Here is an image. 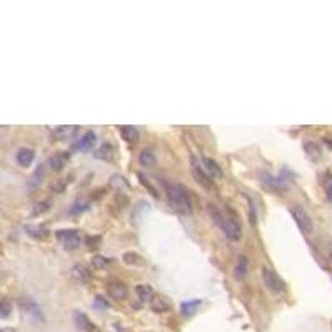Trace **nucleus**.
I'll return each mask as SVG.
<instances>
[{
  "label": "nucleus",
  "instance_id": "f257e3e1",
  "mask_svg": "<svg viewBox=\"0 0 332 332\" xmlns=\"http://www.w3.org/2000/svg\"><path fill=\"white\" fill-rule=\"evenodd\" d=\"M208 211L211 218L215 219V223L218 224L219 228L224 231L228 239L231 241H239L241 236H243V228L237 218L233 215V211L229 208H226V211H221L219 208H216L215 204H208Z\"/></svg>",
  "mask_w": 332,
  "mask_h": 332
},
{
  "label": "nucleus",
  "instance_id": "f03ea898",
  "mask_svg": "<svg viewBox=\"0 0 332 332\" xmlns=\"http://www.w3.org/2000/svg\"><path fill=\"white\" fill-rule=\"evenodd\" d=\"M166 195L170 203L183 215H191L193 213V199L188 188L183 185H168L166 186Z\"/></svg>",
  "mask_w": 332,
  "mask_h": 332
},
{
  "label": "nucleus",
  "instance_id": "7ed1b4c3",
  "mask_svg": "<svg viewBox=\"0 0 332 332\" xmlns=\"http://www.w3.org/2000/svg\"><path fill=\"white\" fill-rule=\"evenodd\" d=\"M262 281H264V286L269 291L274 294H281L286 291V283L281 276L271 267H264L262 269Z\"/></svg>",
  "mask_w": 332,
  "mask_h": 332
},
{
  "label": "nucleus",
  "instance_id": "20e7f679",
  "mask_svg": "<svg viewBox=\"0 0 332 332\" xmlns=\"http://www.w3.org/2000/svg\"><path fill=\"white\" fill-rule=\"evenodd\" d=\"M191 174H193V178H195L196 183L201 188H204V190L209 191L215 188V181H213V178L204 171L203 165L198 161V158H195V156H191Z\"/></svg>",
  "mask_w": 332,
  "mask_h": 332
},
{
  "label": "nucleus",
  "instance_id": "39448f33",
  "mask_svg": "<svg viewBox=\"0 0 332 332\" xmlns=\"http://www.w3.org/2000/svg\"><path fill=\"white\" fill-rule=\"evenodd\" d=\"M291 215L294 218V221H296V224L299 226V229L303 231L304 234H311L312 233V219L309 216V213L303 209L300 206H292L291 208Z\"/></svg>",
  "mask_w": 332,
  "mask_h": 332
},
{
  "label": "nucleus",
  "instance_id": "423d86ee",
  "mask_svg": "<svg viewBox=\"0 0 332 332\" xmlns=\"http://www.w3.org/2000/svg\"><path fill=\"white\" fill-rule=\"evenodd\" d=\"M57 237L64 243V248L68 249V251L77 249L80 246L78 231H75V229H60V231H57Z\"/></svg>",
  "mask_w": 332,
  "mask_h": 332
},
{
  "label": "nucleus",
  "instance_id": "0eeeda50",
  "mask_svg": "<svg viewBox=\"0 0 332 332\" xmlns=\"http://www.w3.org/2000/svg\"><path fill=\"white\" fill-rule=\"evenodd\" d=\"M106 294L115 300H125L128 297V286L122 281H111L106 286Z\"/></svg>",
  "mask_w": 332,
  "mask_h": 332
},
{
  "label": "nucleus",
  "instance_id": "6e6552de",
  "mask_svg": "<svg viewBox=\"0 0 332 332\" xmlns=\"http://www.w3.org/2000/svg\"><path fill=\"white\" fill-rule=\"evenodd\" d=\"M149 306H152V311L156 312V314H163V312H166L168 309L171 308L170 299L161 296V294H155V296L152 297V300H149Z\"/></svg>",
  "mask_w": 332,
  "mask_h": 332
},
{
  "label": "nucleus",
  "instance_id": "1a4fd4ad",
  "mask_svg": "<svg viewBox=\"0 0 332 332\" xmlns=\"http://www.w3.org/2000/svg\"><path fill=\"white\" fill-rule=\"evenodd\" d=\"M68 160H70V156H68L67 152L55 153L53 156H50V160H48V166H50V170H53V171H62V170H64V166L68 163Z\"/></svg>",
  "mask_w": 332,
  "mask_h": 332
},
{
  "label": "nucleus",
  "instance_id": "9d476101",
  "mask_svg": "<svg viewBox=\"0 0 332 332\" xmlns=\"http://www.w3.org/2000/svg\"><path fill=\"white\" fill-rule=\"evenodd\" d=\"M25 233L37 241L47 239L48 237V229L45 226H40V224H27V226H25Z\"/></svg>",
  "mask_w": 332,
  "mask_h": 332
},
{
  "label": "nucleus",
  "instance_id": "9b49d317",
  "mask_svg": "<svg viewBox=\"0 0 332 332\" xmlns=\"http://www.w3.org/2000/svg\"><path fill=\"white\" fill-rule=\"evenodd\" d=\"M203 168H204V171L208 173L211 178H215V179L223 178L221 166H219L213 158H203Z\"/></svg>",
  "mask_w": 332,
  "mask_h": 332
},
{
  "label": "nucleus",
  "instance_id": "f8f14e48",
  "mask_svg": "<svg viewBox=\"0 0 332 332\" xmlns=\"http://www.w3.org/2000/svg\"><path fill=\"white\" fill-rule=\"evenodd\" d=\"M34 160H35V152L34 149H30V148H20L17 152V163L20 166H23V168H27V166H30L34 163Z\"/></svg>",
  "mask_w": 332,
  "mask_h": 332
},
{
  "label": "nucleus",
  "instance_id": "ddd939ff",
  "mask_svg": "<svg viewBox=\"0 0 332 332\" xmlns=\"http://www.w3.org/2000/svg\"><path fill=\"white\" fill-rule=\"evenodd\" d=\"M97 143V135L93 131H86V133L81 136V140H78L77 148L81 149V152H88V149L93 148V145Z\"/></svg>",
  "mask_w": 332,
  "mask_h": 332
},
{
  "label": "nucleus",
  "instance_id": "4468645a",
  "mask_svg": "<svg viewBox=\"0 0 332 332\" xmlns=\"http://www.w3.org/2000/svg\"><path fill=\"white\" fill-rule=\"evenodd\" d=\"M261 181L267 188H271V190H274V191H284L286 190V185L283 183V181L271 176V174H267V173H262L261 174Z\"/></svg>",
  "mask_w": 332,
  "mask_h": 332
},
{
  "label": "nucleus",
  "instance_id": "2eb2a0df",
  "mask_svg": "<svg viewBox=\"0 0 332 332\" xmlns=\"http://www.w3.org/2000/svg\"><path fill=\"white\" fill-rule=\"evenodd\" d=\"M248 266H249V261L244 254H241L239 258H237L236 264H234V278L236 279H244V276L248 274Z\"/></svg>",
  "mask_w": 332,
  "mask_h": 332
},
{
  "label": "nucleus",
  "instance_id": "dca6fc26",
  "mask_svg": "<svg viewBox=\"0 0 332 332\" xmlns=\"http://www.w3.org/2000/svg\"><path fill=\"white\" fill-rule=\"evenodd\" d=\"M138 161H140V165L141 166H145V168H152L155 163H156V156H155V152L152 148H145V149H141V153L140 156H138Z\"/></svg>",
  "mask_w": 332,
  "mask_h": 332
},
{
  "label": "nucleus",
  "instance_id": "f3484780",
  "mask_svg": "<svg viewBox=\"0 0 332 332\" xmlns=\"http://www.w3.org/2000/svg\"><path fill=\"white\" fill-rule=\"evenodd\" d=\"M95 156H97L98 160L111 161V160L115 158V148H113V145H110V143H103V145L97 149Z\"/></svg>",
  "mask_w": 332,
  "mask_h": 332
},
{
  "label": "nucleus",
  "instance_id": "a211bd4d",
  "mask_svg": "<svg viewBox=\"0 0 332 332\" xmlns=\"http://www.w3.org/2000/svg\"><path fill=\"white\" fill-rule=\"evenodd\" d=\"M135 292H136V296H138V299L141 300V303H148V300H152V297L155 296L153 287L149 284H138Z\"/></svg>",
  "mask_w": 332,
  "mask_h": 332
},
{
  "label": "nucleus",
  "instance_id": "6ab92c4d",
  "mask_svg": "<svg viewBox=\"0 0 332 332\" xmlns=\"http://www.w3.org/2000/svg\"><path fill=\"white\" fill-rule=\"evenodd\" d=\"M120 135L127 143H136L140 140V133H138V130L135 127H122Z\"/></svg>",
  "mask_w": 332,
  "mask_h": 332
},
{
  "label": "nucleus",
  "instance_id": "aec40b11",
  "mask_svg": "<svg viewBox=\"0 0 332 332\" xmlns=\"http://www.w3.org/2000/svg\"><path fill=\"white\" fill-rule=\"evenodd\" d=\"M304 149H306V153H308V156L311 160H321L322 158V149L321 146H319V143H314V141H309V143H306L304 145Z\"/></svg>",
  "mask_w": 332,
  "mask_h": 332
},
{
  "label": "nucleus",
  "instance_id": "412c9836",
  "mask_svg": "<svg viewBox=\"0 0 332 332\" xmlns=\"http://www.w3.org/2000/svg\"><path fill=\"white\" fill-rule=\"evenodd\" d=\"M123 261L127 262V264H130V266H141V264H145V259H143V256H140L135 251L125 253L123 254Z\"/></svg>",
  "mask_w": 332,
  "mask_h": 332
},
{
  "label": "nucleus",
  "instance_id": "4be33fe9",
  "mask_svg": "<svg viewBox=\"0 0 332 332\" xmlns=\"http://www.w3.org/2000/svg\"><path fill=\"white\" fill-rule=\"evenodd\" d=\"M199 304H201V300H185V303H181V312H183L185 316H191L193 312H196V309L199 308Z\"/></svg>",
  "mask_w": 332,
  "mask_h": 332
},
{
  "label": "nucleus",
  "instance_id": "5701e85b",
  "mask_svg": "<svg viewBox=\"0 0 332 332\" xmlns=\"http://www.w3.org/2000/svg\"><path fill=\"white\" fill-rule=\"evenodd\" d=\"M73 276L80 281V283H88L90 281V271L81 264H77L73 267Z\"/></svg>",
  "mask_w": 332,
  "mask_h": 332
},
{
  "label": "nucleus",
  "instance_id": "b1692460",
  "mask_svg": "<svg viewBox=\"0 0 332 332\" xmlns=\"http://www.w3.org/2000/svg\"><path fill=\"white\" fill-rule=\"evenodd\" d=\"M90 208L88 201H85V199H77V201L73 203V206L70 208V215H80V213H83Z\"/></svg>",
  "mask_w": 332,
  "mask_h": 332
},
{
  "label": "nucleus",
  "instance_id": "393cba45",
  "mask_svg": "<svg viewBox=\"0 0 332 332\" xmlns=\"http://www.w3.org/2000/svg\"><path fill=\"white\" fill-rule=\"evenodd\" d=\"M50 209V201H47V199H43V201H39L35 206H34V209H32V216H40L43 215V213H47Z\"/></svg>",
  "mask_w": 332,
  "mask_h": 332
},
{
  "label": "nucleus",
  "instance_id": "a878e982",
  "mask_svg": "<svg viewBox=\"0 0 332 332\" xmlns=\"http://www.w3.org/2000/svg\"><path fill=\"white\" fill-rule=\"evenodd\" d=\"M12 314V304L7 299H0V319H7Z\"/></svg>",
  "mask_w": 332,
  "mask_h": 332
},
{
  "label": "nucleus",
  "instance_id": "bb28decb",
  "mask_svg": "<svg viewBox=\"0 0 332 332\" xmlns=\"http://www.w3.org/2000/svg\"><path fill=\"white\" fill-rule=\"evenodd\" d=\"M100 243H102V236H88L86 237V248H88L90 251H95V249L100 246Z\"/></svg>",
  "mask_w": 332,
  "mask_h": 332
},
{
  "label": "nucleus",
  "instance_id": "cd10ccee",
  "mask_svg": "<svg viewBox=\"0 0 332 332\" xmlns=\"http://www.w3.org/2000/svg\"><path fill=\"white\" fill-rule=\"evenodd\" d=\"M108 259L106 258H103V256H95V258L92 259V264H93V267L95 269H103V267H106L108 266Z\"/></svg>",
  "mask_w": 332,
  "mask_h": 332
},
{
  "label": "nucleus",
  "instance_id": "c85d7f7f",
  "mask_svg": "<svg viewBox=\"0 0 332 332\" xmlns=\"http://www.w3.org/2000/svg\"><path fill=\"white\" fill-rule=\"evenodd\" d=\"M324 190H325V195H327V199H330V201H332V176H329L327 179H325Z\"/></svg>",
  "mask_w": 332,
  "mask_h": 332
},
{
  "label": "nucleus",
  "instance_id": "c756f323",
  "mask_svg": "<svg viewBox=\"0 0 332 332\" xmlns=\"http://www.w3.org/2000/svg\"><path fill=\"white\" fill-rule=\"evenodd\" d=\"M72 128H67V127H64V128H58V130H55V135H60V138H65L67 135H70L72 133Z\"/></svg>",
  "mask_w": 332,
  "mask_h": 332
},
{
  "label": "nucleus",
  "instance_id": "7c9ffc66",
  "mask_svg": "<svg viewBox=\"0 0 332 332\" xmlns=\"http://www.w3.org/2000/svg\"><path fill=\"white\" fill-rule=\"evenodd\" d=\"M83 332H102V330H100V329H98L97 325L93 324L92 321H88V322H86L85 327H83Z\"/></svg>",
  "mask_w": 332,
  "mask_h": 332
},
{
  "label": "nucleus",
  "instance_id": "2f4dec72",
  "mask_svg": "<svg viewBox=\"0 0 332 332\" xmlns=\"http://www.w3.org/2000/svg\"><path fill=\"white\" fill-rule=\"evenodd\" d=\"M140 183H143V185H145V186L148 188V190L152 191V195H153V196H156V191H155L153 188H152V185H149L148 181H146V178H145V176H141V174H140Z\"/></svg>",
  "mask_w": 332,
  "mask_h": 332
},
{
  "label": "nucleus",
  "instance_id": "473e14b6",
  "mask_svg": "<svg viewBox=\"0 0 332 332\" xmlns=\"http://www.w3.org/2000/svg\"><path fill=\"white\" fill-rule=\"evenodd\" d=\"M95 306H97V308H103V309H106V308H108V303H105L103 297H100V296H98L97 300H95Z\"/></svg>",
  "mask_w": 332,
  "mask_h": 332
},
{
  "label": "nucleus",
  "instance_id": "72a5a7b5",
  "mask_svg": "<svg viewBox=\"0 0 332 332\" xmlns=\"http://www.w3.org/2000/svg\"><path fill=\"white\" fill-rule=\"evenodd\" d=\"M0 332H15L14 329H0Z\"/></svg>",
  "mask_w": 332,
  "mask_h": 332
}]
</instances>
